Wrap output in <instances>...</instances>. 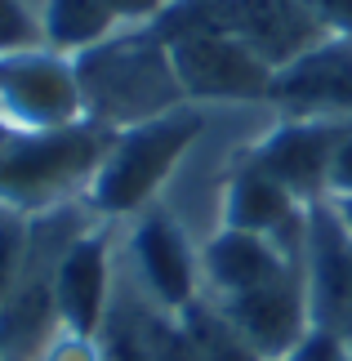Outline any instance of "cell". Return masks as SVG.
<instances>
[{
  "instance_id": "cell-1",
  "label": "cell",
  "mask_w": 352,
  "mask_h": 361,
  "mask_svg": "<svg viewBox=\"0 0 352 361\" xmlns=\"http://www.w3.org/2000/svg\"><path fill=\"white\" fill-rule=\"evenodd\" d=\"M111 134L116 130L98 121L59 130H18L0 121V205L40 219L72 205L76 197L85 201Z\"/></svg>"
},
{
  "instance_id": "cell-2",
  "label": "cell",
  "mask_w": 352,
  "mask_h": 361,
  "mask_svg": "<svg viewBox=\"0 0 352 361\" xmlns=\"http://www.w3.org/2000/svg\"><path fill=\"white\" fill-rule=\"evenodd\" d=\"M201 130H205V116L196 103H178L161 116H147L138 125L116 130L107 143V157H103V165H98L94 183L85 192V205L103 224L152 210L161 188L178 170V161L201 138Z\"/></svg>"
},
{
  "instance_id": "cell-3",
  "label": "cell",
  "mask_w": 352,
  "mask_h": 361,
  "mask_svg": "<svg viewBox=\"0 0 352 361\" xmlns=\"http://www.w3.org/2000/svg\"><path fill=\"white\" fill-rule=\"evenodd\" d=\"M76 76L85 90V116L107 130H125L188 103L157 27H125L103 45L76 54Z\"/></svg>"
},
{
  "instance_id": "cell-4",
  "label": "cell",
  "mask_w": 352,
  "mask_h": 361,
  "mask_svg": "<svg viewBox=\"0 0 352 361\" xmlns=\"http://www.w3.org/2000/svg\"><path fill=\"white\" fill-rule=\"evenodd\" d=\"M157 32L165 36L174 80L188 103H267L272 67L245 40L205 23H178Z\"/></svg>"
},
{
  "instance_id": "cell-5",
  "label": "cell",
  "mask_w": 352,
  "mask_h": 361,
  "mask_svg": "<svg viewBox=\"0 0 352 361\" xmlns=\"http://www.w3.org/2000/svg\"><path fill=\"white\" fill-rule=\"evenodd\" d=\"M0 121L18 130H59L90 121L72 54L49 45L0 54Z\"/></svg>"
},
{
  "instance_id": "cell-6",
  "label": "cell",
  "mask_w": 352,
  "mask_h": 361,
  "mask_svg": "<svg viewBox=\"0 0 352 361\" xmlns=\"http://www.w3.org/2000/svg\"><path fill=\"white\" fill-rule=\"evenodd\" d=\"M130 263L138 272V286L165 317H183L192 303H201V250H192L188 232L170 210L152 205V210L134 214Z\"/></svg>"
},
{
  "instance_id": "cell-7",
  "label": "cell",
  "mask_w": 352,
  "mask_h": 361,
  "mask_svg": "<svg viewBox=\"0 0 352 361\" xmlns=\"http://www.w3.org/2000/svg\"><path fill=\"white\" fill-rule=\"evenodd\" d=\"M267 103L286 121H352V36H326L277 67Z\"/></svg>"
},
{
  "instance_id": "cell-8",
  "label": "cell",
  "mask_w": 352,
  "mask_h": 361,
  "mask_svg": "<svg viewBox=\"0 0 352 361\" xmlns=\"http://www.w3.org/2000/svg\"><path fill=\"white\" fill-rule=\"evenodd\" d=\"M54 308L67 335H103L111 317V228L103 219L54 255Z\"/></svg>"
},
{
  "instance_id": "cell-9",
  "label": "cell",
  "mask_w": 352,
  "mask_h": 361,
  "mask_svg": "<svg viewBox=\"0 0 352 361\" xmlns=\"http://www.w3.org/2000/svg\"><path fill=\"white\" fill-rule=\"evenodd\" d=\"M214 308L232 322V330L250 343L259 361H286L312 330V312H308V281L303 263L290 268L286 276L267 281L250 295L236 299H214Z\"/></svg>"
},
{
  "instance_id": "cell-10",
  "label": "cell",
  "mask_w": 352,
  "mask_h": 361,
  "mask_svg": "<svg viewBox=\"0 0 352 361\" xmlns=\"http://www.w3.org/2000/svg\"><path fill=\"white\" fill-rule=\"evenodd\" d=\"M308 210L290 188H281L267 170H259L255 161L236 157L228 178H223V210H219V228H236V232H259V237L277 241L286 255L303 259L308 245Z\"/></svg>"
},
{
  "instance_id": "cell-11",
  "label": "cell",
  "mask_w": 352,
  "mask_h": 361,
  "mask_svg": "<svg viewBox=\"0 0 352 361\" xmlns=\"http://www.w3.org/2000/svg\"><path fill=\"white\" fill-rule=\"evenodd\" d=\"M352 130V121H286L281 116L263 138H255L241 157L267 170L281 188H290L303 205L326 201V174L339 138Z\"/></svg>"
},
{
  "instance_id": "cell-12",
  "label": "cell",
  "mask_w": 352,
  "mask_h": 361,
  "mask_svg": "<svg viewBox=\"0 0 352 361\" xmlns=\"http://www.w3.org/2000/svg\"><path fill=\"white\" fill-rule=\"evenodd\" d=\"M303 281L312 326L352 343V237L344 232L330 201L308 210V245H303Z\"/></svg>"
},
{
  "instance_id": "cell-13",
  "label": "cell",
  "mask_w": 352,
  "mask_h": 361,
  "mask_svg": "<svg viewBox=\"0 0 352 361\" xmlns=\"http://www.w3.org/2000/svg\"><path fill=\"white\" fill-rule=\"evenodd\" d=\"M303 259L286 255L277 241L259 237V232L219 228L201 250V281L214 299H236V295H250V290L286 276Z\"/></svg>"
},
{
  "instance_id": "cell-14",
  "label": "cell",
  "mask_w": 352,
  "mask_h": 361,
  "mask_svg": "<svg viewBox=\"0 0 352 361\" xmlns=\"http://www.w3.org/2000/svg\"><path fill=\"white\" fill-rule=\"evenodd\" d=\"M116 32H121V23H116L107 0H45V13H40L45 45L59 54H72V59L94 45H103Z\"/></svg>"
},
{
  "instance_id": "cell-15",
  "label": "cell",
  "mask_w": 352,
  "mask_h": 361,
  "mask_svg": "<svg viewBox=\"0 0 352 361\" xmlns=\"http://www.w3.org/2000/svg\"><path fill=\"white\" fill-rule=\"evenodd\" d=\"M27 255H32V219L0 205V308H5V299L18 286Z\"/></svg>"
},
{
  "instance_id": "cell-16",
  "label": "cell",
  "mask_w": 352,
  "mask_h": 361,
  "mask_svg": "<svg viewBox=\"0 0 352 361\" xmlns=\"http://www.w3.org/2000/svg\"><path fill=\"white\" fill-rule=\"evenodd\" d=\"M32 45H45V36H40V18L27 13L23 0H0V54L32 49Z\"/></svg>"
},
{
  "instance_id": "cell-17",
  "label": "cell",
  "mask_w": 352,
  "mask_h": 361,
  "mask_svg": "<svg viewBox=\"0 0 352 361\" xmlns=\"http://www.w3.org/2000/svg\"><path fill=\"white\" fill-rule=\"evenodd\" d=\"M40 361H103V348H98V339L59 330V335L49 339V348L40 353Z\"/></svg>"
},
{
  "instance_id": "cell-18",
  "label": "cell",
  "mask_w": 352,
  "mask_h": 361,
  "mask_svg": "<svg viewBox=\"0 0 352 361\" xmlns=\"http://www.w3.org/2000/svg\"><path fill=\"white\" fill-rule=\"evenodd\" d=\"M107 5H111L121 27H152L170 13L174 0H107Z\"/></svg>"
},
{
  "instance_id": "cell-19",
  "label": "cell",
  "mask_w": 352,
  "mask_h": 361,
  "mask_svg": "<svg viewBox=\"0 0 352 361\" xmlns=\"http://www.w3.org/2000/svg\"><path fill=\"white\" fill-rule=\"evenodd\" d=\"M344 197H352V130L339 138L326 174V201H344Z\"/></svg>"
},
{
  "instance_id": "cell-20",
  "label": "cell",
  "mask_w": 352,
  "mask_h": 361,
  "mask_svg": "<svg viewBox=\"0 0 352 361\" xmlns=\"http://www.w3.org/2000/svg\"><path fill=\"white\" fill-rule=\"evenodd\" d=\"M330 36H352V0H303Z\"/></svg>"
},
{
  "instance_id": "cell-21",
  "label": "cell",
  "mask_w": 352,
  "mask_h": 361,
  "mask_svg": "<svg viewBox=\"0 0 352 361\" xmlns=\"http://www.w3.org/2000/svg\"><path fill=\"white\" fill-rule=\"evenodd\" d=\"M330 210L339 214V224H344V232L352 237V197H344V201H330Z\"/></svg>"
},
{
  "instance_id": "cell-22",
  "label": "cell",
  "mask_w": 352,
  "mask_h": 361,
  "mask_svg": "<svg viewBox=\"0 0 352 361\" xmlns=\"http://www.w3.org/2000/svg\"><path fill=\"white\" fill-rule=\"evenodd\" d=\"M0 361H5V353H0Z\"/></svg>"
}]
</instances>
